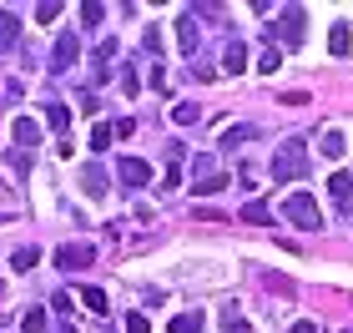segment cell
Returning <instances> with one entry per match:
<instances>
[{
	"mask_svg": "<svg viewBox=\"0 0 353 333\" xmlns=\"http://www.w3.org/2000/svg\"><path fill=\"white\" fill-rule=\"evenodd\" d=\"M283 217L293 222V228H303V232H313V228H323V212H318V202L308 197V192H293L283 202Z\"/></svg>",
	"mask_w": 353,
	"mask_h": 333,
	"instance_id": "obj_1",
	"label": "cell"
},
{
	"mask_svg": "<svg viewBox=\"0 0 353 333\" xmlns=\"http://www.w3.org/2000/svg\"><path fill=\"white\" fill-rule=\"evenodd\" d=\"M303 172H308V152H303V141H288V152L272 157V177L278 182H298Z\"/></svg>",
	"mask_w": 353,
	"mask_h": 333,
	"instance_id": "obj_2",
	"label": "cell"
},
{
	"mask_svg": "<svg viewBox=\"0 0 353 333\" xmlns=\"http://www.w3.org/2000/svg\"><path fill=\"white\" fill-rule=\"evenodd\" d=\"M91 258H96L91 243H66V248H56V268H91Z\"/></svg>",
	"mask_w": 353,
	"mask_h": 333,
	"instance_id": "obj_3",
	"label": "cell"
},
{
	"mask_svg": "<svg viewBox=\"0 0 353 333\" xmlns=\"http://www.w3.org/2000/svg\"><path fill=\"white\" fill-rule=\"evenodd\" d=\"M328 192H333V208H339V212H353V177H348V172H333Z\"/></svg>",
	"mask_w": 353,
	"mask_h": 333,
	"instance_id": "obj_4",
	"label": "cell"
},
{
	"mask_svg": "<svg viewBox=\"0 0 353 333\" xmlns=\"http://www.w3.org/2000/svg\"><path fill=\"white\" fill-rule=\"evenodd\" d=\"M117 177H121L126 187H147V182H152V167H147V162H137V157H121Z\"/></svg>",
	"mask_w": 353,
	"mask_h": 333,
	"instance_id": "obj_5",
	"label": "cell"
},
{
	"mask_svg": "<svg viewBox=\"0 0 353 333\" xmlns=\"http://www.w3.org/2000/svg\"><path fill=\"white\" fill-rule=\"evenodd\" d=\"M278 41H288V51H293V46L303 41V10H298V6L283 15V26H278Z\"/></svg>",
	"mask_w": 353,
	"mask_h": 333,
	"instance_id": "obj_6",
	"label": "cell"
},
{
	"mask_svg": "<svg viewBox=\"0 0 353 333\" xmlns=\"http://www.w3.org/2000/svg\"><path fill=\"white\" fill-rule=\"evenodd\" d=\"M76 66V36H61L51 51V71H71Z\"/></svg>",
	"mask_w": 353,
	"mask_h": 333,
	"instance_id": "obj_7",
	"label": "cell"
},
{
	"mask_svg": "<svg viewBox=\"0 0 353 333\" xmlns=\"http://www.w3.org/2000/svg\"><path fill=\"white\" fill-rule=\"evenodd\" d=\"M318 152H323V157H328V162H339V157L348 152V141H343V132H333V126H328V132H323V137H318Z\"/></svg>",
	"mask_w": 353,
	"mask_h": 333,
	"instance_id": "obj_8",
	"label": "cell"
},
{
	"mask_svg": "<svg viewBox=\"0 0 353 333\" xmlns=\"http://www.w3.org/2000/svg\"><path fill=\"white\" fill-rule=\"evenodd\" d=\"M197 21H192V15H182V21H176V46H182V51L192 56V51H197Z\"/></svg>",
	"mask_w": 353,
	"mask_h": 333,
	"instance_id": "obj_9",
	"label": "cell"
},
{
	"mask_svg": "<svg viewBox=\"0 0 353 333\" xmlns=\"http://www.w3.org/2000/svg\"><path fill=\"white\" fill-rule=\"evenodd\" d=\"M10 132H15V141H21V147H36V141H41V126L30 121V117H21V121L10 126Z\"/></svg>",
	"mask_w": 353,
	"mask_h": 333,
	"instance_id": "obj_10",
	"label": "cell"
},
{
	"mask_svg": "<svg viewBox=\"0 0 353 333\" xmlns=\"http://www.w3.org/2000/svg\"><path fill=\"white\" fill-rule=\"evenodd\" d=\"M328 51H333V56H348V51H353L348 26H333V30H328Z\"/></svg>",
	"mask_w": 353,
	"mask_h": 333,
	"instance_id": "obj_11",
	"label": "cell"
},
{
	"mask_svg": "<svg viewBox=\"0 0 353 333\" xmlns=\"http://www.w3.org/2000/svg\"><path fill=\"white\" fill-rule=\"evenodd\" d=\"M243 222H258V228H268V222H272V208H268V202H248V208H243Z\"/></svg>",
	"mask_w": 353,
	"mask_h": 333,
	"instance_id": "obj_12",
	"label": "cell"
},
{
	"mask_svg": "<svg viewBox=\"0 0 353 333\" xmlns=\"http://www.w3.org/2000/svg\"><path fill=\"white\" fill-rule=\"evenodd\" d=\"M81 187H86L91 197H101V192H106V177H101V167H86V172H81Z\"/></svg>",
	"mask_w": 353,
	"mask_h": 333,
	"instance_id": "obj_13",
	"label": "cell"
},
{
	"mask_svg": "<svg viewBox=\"0 0 353 333\" xmlns=\"http://www.w3.org/2000/svg\"><path fill=\"white\" fill-rule=\"evenodd\" d=\"M172 333H202V313H176Z\"/></svg>",
	"mask_w": 353,
	"mask_h": 333,
	"instance_id": "obj_14",
	"label": "cell"
},
{
	"mask_svg": "<svg viewBox=\"0 0 353 333\" xmlns=\"http://www.w3.org/2000/svg\"><path fill=\"white\" fill-rule=\"evenodd\" d=\"M46 121H51V132H66V126H71V111L51 101V106H46Z\"/></svg>",
	"mask_w": 353,
	"mask_h": 333,
	"instance_id": "obj_15",
	"label": "cell"
},
{
	"mask_svg": "<svg viewBox=\"0 0 353 333\" xmlns=\"http://www.w3.org/2000/svg\"><path fill=\"white\" fill-rule=\"evenodd\" d=\"M228 71H248V46H243V41L228 46Z\"/></svg>",
	"mask_w": 353,
	"mask_h": 333,
	"instance_id": "obj_16",
	"label": "cell"
},
{
	"mask_svg": "<svg viewBox=\"0 0 353 333\" xmlns=\"http://www.w3.org/2000/svg\"><path fill=\"white\" fill-rule=\"evenodd\" d=\"M15 26H21V21H15L10 10H0V51H6V46L15 41Z\"/></svg>",
	"mask_w": 353,
	"mask_h": 333,
	"instance_id": "obj_17",
	"label": "cell"
},
{
	"mask_svg": "<svg viewBox=\"0 0 353 333\" xmlns=\"http://www.w3.org/2000/svg\"><path fill=\"white\" fill-rule=\"evenodd\" d=\"M10 268H15V273H30V268H36V248H21L10 258Z\"/></svg>",
	"mask_w": 353,
	"mask_h": 333,
	"instance_id": "obj_18",
	"label": "cell"
},
{
	"mask_svg": "<svg viewBox=\"0 0 353 333\" xmlns=\"http://www.w3.org/2000/svg\"><path fill=\"white\" fill-rule=\"evenodd\" d=\"M81 303H86L91 313H106V293H101V288H86V293H81Z\"/></svg>",
	"mask_w": 353,
	"mask_h": 333,
	"instance_id": "obj_19",
	"label": "cell"
},
{
	"mask_svg": "<svg viewBox=\"0 0 353 333\" xmlns=\"http://www.w3.org/2000/svg\"><path fill=\"white\" fill-rule=\"evenodd\" d=\"M252 137V126H228V132H222V147H237V141H248Z\"/></svg>",
	"mask_w": 353,
	"mask_h": 333,
	"instance_id": "obj_20",
	"label": "cell"
},
{
	"mask_svg": "<svg viewBox=\"0 0 353 333\" xmlns=\"http://www.w3.org/2000/svg\"><path fill=\"white\" fill-rule=\"evenodd\" d=\"M172 117H176V121H182V126H192V121H202V111H197V106H192V101H182V106H176V111H172Z\"/></svg>",
	"mask_w": 353,
	"mask_h": 333,
	"instance_id": "obj_21",
	"label": "cell"
},
{
	"mask_svg": "<svg viewBox=\"0 0 353 333\" xmlns=\"http://www.w3.org/2000/svg\"><path fill=\"white\" fill-rule=\"evenodd\" d=\"M111 137H117L111 126H96V132H91V152H106V141H111Z\"/></svg>",
	"mask_w": 353,
	"mask_h": 333,
	"instance_id": "obj_22",
	"label": "cell"
},
{
	"mask_svg": "<svg viewBox=\"0 0 353 333\" xmlns=\"http://www.w3.org/2000/svg\"><path fill=\"white\" fill-rule=\"evenodd\" d=\"M26 333H46V313H41V308L26 313Z\"/></svg>",
	"mask_w": 353,
	"mask_h": 333,
	"instance_id": "obj_23",
	"label": "cell"
},
{
	"mask_svg": "<svg viewBox=\"0 0 353 333\" xmlns=\"http://www.w3.org/2000/svg\"><path fill=\"white\" fill-rule=\"evenodd\" d=\"M56 15H61V6H56V0H46V6H36V21L46 26V21H56Z\"/></svg>",
	"mask_w": 353,
	"mask_h": 333,
	"instance_id": "obj_24",
	"label": "cell"
},
{
	"mask_svg": "<svg viewBox=\"0 0 353 333\" xmlns=\"http://www.w3.org/2000/svg\"><path fill=\"white\" fill-rule=\"evenodd\" d=\"M283 66V51H263V61H258V71H278Z\"/></svg>",
	"mask_w": 353,
	"mask_h": 333,
	"instance_id": "obj_25",
	"label": "cell"
},
{
	"mask_svg": "<svg viewBox=\"0 0 353 333\" xmlns=\"http://www.w3.org/2000/svg\"><path fill=\"white\" fill-rule=\"evenodd\" d=\"M126 333H147V319H141V313H126Z\"/></svg>",
	"mask_w": 353,
	"mask_h": 333,
	"instance_id": "obj_26",
	"label": "cell"
},
{
	"mask_svg": "<svg viewBox=\"0 0 353 333\" xmlns=\"http://www.w3.org/2000/svg\"><path fill=\"white\" fill-rule=\"evenodd\" d=\"M293 333H318V328L313 323H293Z\"/></svg>",
	"mask_w": 353,
	"mask_h": 333,
	"instance_id": "obj_27",
	"label": "cell"
}]
</instances>
